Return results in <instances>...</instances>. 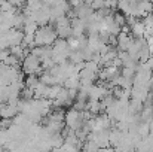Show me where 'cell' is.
<instances>
[{"mask_svg": "<svg viewBox=\"0 0 153 152\" xmlns=\"http://www.w3.org/2000/svg\"><path fill=\"white\" fill-rule=\"evenodd\" d=\"M22 70L27 75H37L40 73L42 69V60L36 55H33L31 52L27 54V57L24 58V64H22Z\"/></svg>", "mask_w": 153, "mask_h": 152, "instance_id": "6da1fadb", "label": "cell"}, {"mask_svg": "<svg viewBox=\"0 0 153 152\" xmlns=\"http://www.w3.org/2000/svg\"><path fill=\"white\" fill-rule=\"evenodd\" d=\"M64 119H65L67 125L71 130H74V128H79V125L82 122V115H80V112L77 109H71V110H68L65 113V118Z\"/></svg>", "mask_w": 153, "mask_h": 152, "instance_id": "7a4b0ae2", "label": "cell"}]
</instances>
